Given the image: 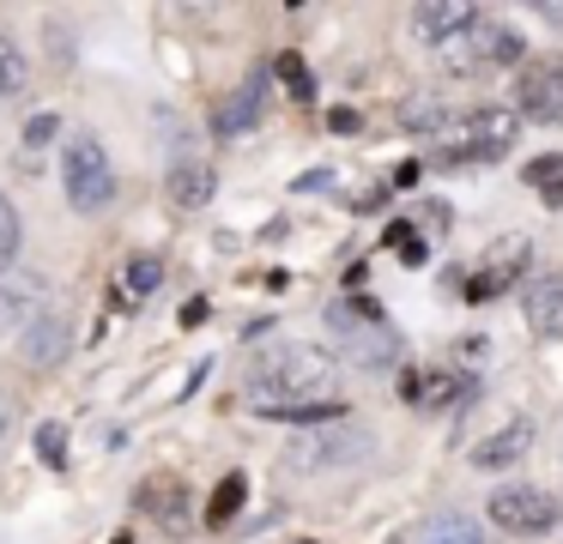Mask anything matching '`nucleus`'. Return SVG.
<instances>
[{"label": "nucleus", "mask_w": 563, "mask_h": 544, "mask_svg": "<svg viewBox=\"0 0 563 544\" xmlns=\"http://www.w3.org/2000/svg\"><path fill=\"white\" fill-rule=\"evenodd\" d=\"M333 387H340V357L328 345H273L255 357L249 369V406L267 418V411H297V406H328Z\"/></svg>", "instance_id": "nucleus-1"}, {"label": "nucleus", "mask_w": 563, "mask_h": 544, "mask_svg": "<svg viewBox=\"0 0 563 544\" xmlns=\"http://www.w3.org/2000/svg\"><path fill=\"white\" fill-rule=\"evenodd\" d=\"M521 133V115L509 103H490V109H466L454 115L449 127L437 133V157L442 164H485V157H503Z\"/></svg>", "instance_id": "nucleus-2"}, {"label": "nucleus", "mask_w": 563, "mask_h": 544, "mask_svg": "<svg viewBox=\"0 0 563 544\" xmlns=\"http://www.w3.org/2000/svg\"><path fill=\"white\" fill-rule=\"evenodd\" d=\"M527 55V36L515 31V24H497L478 12L473 24H466L461 36H449V43L437 48V60L449 73H485V67H515V60Z\"/></svg>", "instance_id": "nucleus-3"}, {"label": "nucleus", "mask_w": 563, "mask_h": 544, "mask_svg": "<svg viewBox=\"0 0 563 544\" xmlns=\"http://www.w3.org/2000/svg\"><path fill=\"white\" fill-rule=\"evenodd\" d=\"M62 188L74 200V212H103L115 193V169H110V152H103L98 133H74L62 145Z\"/></svg>", "instance_id": "nucleus-4"}, {"label": "nucleus", "mask_w": 563, "mask_h": 544, "mask_svg": "<svg viewBox=\"0 0 563 544\" xmlns=\"http://www.w3.org/2000/svg\"><path fill=\"white\" fill-rule=\"evenodd\" d=\"M333 326H345V351L364 369H394L400 363V333L369 302H333Z\"/></svg>", "instance_id": "nucleus-5"}, {"label": "nucleus", "mask_w": 563, "mask_h": 544, "mask_svg": "<svg viewBox=\"0 0 563 544\" xmlns=\"http://www.w3.org/2000/svg\"><path fill=\"white\" fill-rule=\"evenodd\" d=\"M485 520L497 532H509V539H539V532L558 526V502L539 484H503V490H490Z\"/></svg>", "instance_id": "nucleus-6"}, {"label": "nucleus", "mask_w": 563, "mask_h": 544, "mask_svg": "<svg viewBox=\"0 0 563 544\" xmlns=\"http://www.w3.org/2000/svg\"><path fill=\"white\" fill-rule=\"evenodd\" d=\"M515 115L527 121H545V127H563V55L545 60H527L521 79H515Z\"/></svg>", "instance_id": "nucleus-7"}, {"label": "nucleus", "mask_w": 563, "mask_h": 544, "mask_svg": "<svg viewBox=\"0 0 563 544\" xmlns=\"http://www.w3.org/2000/svg\"><path fill=\"white\" fill-rule=\"evenodd\" d=\"M364 454H369L364 430H316V435H303V442L285 447V466L303 471V478H316V471H340V466H352V459H364Z\"/></svg>", "instance_id": "nucleus-8"}, {"label": "nucleus", "mask_w": 563, "mask_h": 544, "mask_svg": "<svg viewBox=\"0 0 563 544\" xmlns=\"http://www.w3.org/2000/svg\"><path fill=\"white\" fill-rule=\"evenodd\" d=\"M527 260H533V248H527V236H521V230L497 236V248L485 254V266H478V278H473V290H466V297H473V302H485V297H497V290H509L515 278L527 273Z\"/></svg>", "instance_id": "nucleus-9"}, {"label": "nucleus", "mask_w": 563, "mask_h": 544, "mask_svg": "<svg viewBox=\"0 0 563 544\" xmlns=\"http://www.w3.org/2000/svg\"><path fill=\"white\" fill-rule=\"evenodd\" d=\"M527 454H533V423H527V418H515V423H503V430H490V435H478V442H473V466L478 471L521 466Z\"/></svg>", "instance_id": "nucleus-10"}, {"label": "nucleus", "mask_w": 563, "mask_h": 544, "mask_svg": "<svg viewBox=\"0 0 563 544\" xmlns=\"http://www.w3.org/2000/svg\"><path fill=\"white\" fill-rule=\"evenodd\" d=\"M521 314L539 338H563V273H545V278H527L521 290Z\"/></svg>", "instance_id": "nucleus-11"}, {"label": "nucleus", "mask_w": 563, "mask_h": 544, "mask_svg": "<svg viewBox=\"0 0 563 544\" xmlns=\"http://www.w3.org/2000/svg\"><path fill=\"white\" fill-rule=\"evenodd\" d=\"M473 19H478V7H466V0H430V7L412 12V31H418L424 48H442L449 36H461Z\"/></svg>", "instance_id": "nucleus-12"}, {"label": "nucleus", "mask_w": 563, "mask_h": 544, "mask_svg": "<svg viewBox=\"0 0 563 544\" xmlns=\"http://www.w3.org/2000/svg\"><path fill=\"white\" fill-rule=\"evenodd\" d=\"M164 188H170V206H183V212H200V206L219 193V176H212L207 164H170Z\"/></svg>", "instance_id": "nucleus-13"}, {"label": "nucleus", "mask_w": 563, "mask_h": 544, "mask_svg": "<svg viewBox=\"0 0 563 544\" xmlns=\"http://www.w3.org/2000/svg\"><path fill=\"white\" fill-rule=\"evenodd\" d=\"M261 121V79H249L243 91L231 97V103H219V115H212V127L231 140V133H243V127H255Z\"/></svg>", "instance_id": "nucleus-14"}, {"label": "nucleus", "mask_w": 563, "mask_h": 544, "mask_svg": "<svg viewBox=\"0 0 563 544\" xmlns=\"http://www.w3.org/2000/svg\"><path fill=\"white\" fill-rule=\"evenodd\" d=\"M158 285H164V266H158V254H134V260L122 266V302H128V309H134V302H146Z\"/></svg>", "instance_id": "nucleus-15"}, {"label": "nucleus", "mask_w": 563, "mask_h": 544, "mask_svg": "<svg viewBox=\"0 0 563 544\" xmlns=\"http://www.w3.org/2000/svg\"><path fill=\"white\" fill-rule=\"evenodd\" d=\"M400 121L412 133H424V140H437V133L454 121V109H449V97H412V103L400 109Z\"/></svg>", "instance_id": "nucleus-16"}, {"label": "nucleus", "mask_w": 563, "mask_h": 544, "mask_svg": "<svg viewBox=\"0 0 563 544\" xmlns=\"http://www.w3.org/2000/svg\"><path fill=\"white\" fill-rule=\"evenodd\" d=\"M62 351H67V321L62 314H43V321L25 333V357L31 363H55Z\"/></svg>", "instance_id": "nucleus-17"}, {"label": "nucleus", "mask_w": 563, "mask_h": 544, "mask_svg": "<svg viewBox=\"0 0 563 544\" xmlns=\"http://www.w3.org/2000/svg\"><path fill=\"white\" fill-rule=\"evenodd\" d=\"M424 544H485V526H473L466 514H442L424 526Z\"/></svg>", "instance_id": "nucleus-18"}, {"label": "nucleus", "mask_w": 563, "mask_h": 544, "mask_svg": "<svg viewBox=\"0 0 563 544\" xmlns=\"http://www.w3.org/2000/svg\"><path fill=\"white\" fill-rule=\"evenodd\" d=\"M243 496H249V484L231 471V478H224L219 490H212V502H207V526H224V520H231L236 508H243Z\"/></svg>", "instance_id": "nucleus-19"}, {"label": "nucleus", "mask_w": 563, "mask_h": 544, "mask_svg": "<svg viewBox=\"0 0 563 544\" xmlns=\"http://www.w3.org/2000/svg\"><path fill=\"white\" fill-rule=\"evenodd\" d=\"M25 91V55L7 31H0V97H19Z\"/></svg>", "instance_id": "nucleus-20"}, {"label": "nucleus", "mask_w": 563, "mask_h": 544, "mask_svg": "<svg viewBox=\"0 0 563 544\" xmlns=\"http://www.w3.org/2000/svg\"><path fill=\"white\" fill-rule=\"evenodd\" d=\"M527 188H539V193H551V200H563V152L533 157V164H527Z\"/></svg>", "instance_id": "nucleus-21"}, {"label": "nucleus", "mask_w": 563, "mask_h": 544, "mask_svg": "<svg viewBox=\"0 0 563 544\" xmlns=\"http://www.w3.org/2000/svg\"><path fill=\"white\" fill-rule=\"evenodd\" d=\"M19 242H25V224H19L13 200L0 193V266H13V260H19Z\"/></svg>", "instance_id": "nucleus-22"}, {"label": "nucleus", "mask_w": 563, "mask_h": 544, "mask_svg": "<svg viewBox=\"0 0 563 544\" xmlns=\"http://www.w3.org/2000/svg\"><path fill=\"white\" fill-rule=\"evenodd\" d=\"M279 79L291 85V97H297V103H309V97H316V79H309V67H303L297 55H279Z\"/></svg>", "instance_id": "nucleus-23"}, {"label": "nucleus", "mask_w": 563, "mask_h": 544, "mask_svg": "<svg viewBox=\"0 0 563 544\" xmlns=\"http://www.w3.org/2000/svg\"><path fill=\"white\" fill-rule=\"evenodd\" d=\"M37 454L49 459V466H62V459H67V430H62V423H43V430H37Z\"/></svg>", "instance_id": "nucleus-24"}, {"label": "nucleus", "mask_w": 563, "mask_h": 544, "mask_svg": "<svg viewBox=\"0 0 563 544\" xmlns=\"http://www.w3.org/2000/svg\"><path fill=\"white\" fill-rule=\"evenodd\" d=\"M388 248L400 254L406 266H418V260H424V242H418V236H412V230H406V224H394V230H388Z\"/></svg>", "instance_id": "nucleus-25"}, {"label": "nucleus", "mask_w": 563, "mask_h": 544, "mask_svg": "<svg viewBox=\"0 0 563 544\" xmlns=\"http://www.w3.org/2000/svg\"><path fill=\"white\" fill-rule=\"evenodd\" d=\"M55 127H62L55 115H37V121L25 127V145H49V140H55Z\"/></svg>", "instance_id": "nucleus-26"}, {"label": "nucleus", "mask_w": 563, "mask_h": 544, "mask_svg": "<svg viewBox=\"0 0 563 544\" xmlns=\"http://www.w3.org/2000/svg\"><path fill=\"white\" fill-rule=\"evenodd\" d=\"M328 127H333V133H357V109H333Z\"/></svg>", "instance_id": "nucleus-27"}, {"label": "nucleus", "mask_w": 563, "mask_h": 544, "mask_svg": "<svg viewBox=\"0 0 563 544\" xmlns=\"http://www.w3.org/2000/svg\"><path fill=\"white\" fill-rule=\"evenodd\" d=\"M7 430H13V411H7V399H0V442H7Z\"/></svg>", "instance_id": "nucleus-28"}, {"label": "nucleus", "mask_w": 563, "mask_h": 544, "mask_svg": "<svg viewBox=\"0 0 563 544\" xmlns=\"http://www.w3.org/2000/svg\"><path fill=\"white\" fill-rule=\"evenodd\" d=\"M539 19H545V24H563V7H539Z\"/></svg>", "instance_id": "nucleus-29"}, {"label": "nucleus", "mask_w": 563, "mask_h": 544, "mask_svg": "<svg viewBox=\"0 0 563 544\" xmlns=\"http://www.w3.org/2000/svg\"><path fill=\"white\" fill-rule=\"evenodd\" d=\"M558 526H563V508H558Z\"/></svg>", "instance_id": "nucleus-30"}]
</instances>
